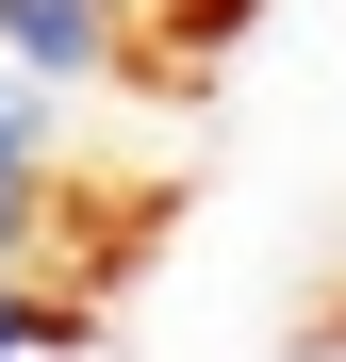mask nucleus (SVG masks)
I'll list each match as a JSON object with an SVG mask.
<instances>
[{"label": "nucleus", "instance_id": "obj_2", "mask_svg": "<svg viewBox=\"0 0 346 362\" xmlns=\"http://www.w3.org/2000/svg\"><path fill=\"white\" fill-rule=\"evenodd\" d=\"M0 66L50 83V99L132 83V0H0Z\"/></svg>", "mask_w": 346, "mask_h": 362}, {"label": "nucleus", "instance_id": "obj_1", "mask_svg": "<svg viewBox=\"0 0 346 362\" xmlns=\"http://www.w3.org/2000/svg\"><path fill=\"white\" fill-rule=\"evenodd\" d=\"M50 230H67V99L0 66V264L50 280Z\"/></svg>", "mask_w": 346, "mask_h": 362}]
</instances>
